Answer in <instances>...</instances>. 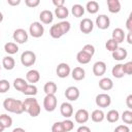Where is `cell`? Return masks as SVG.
<instances>
[{
	"label": "cell",
	"instance_id": "obj_31",
	"mask_svg": "<svg viewBox=\"0 0 132 132\" xmlns=\"http://www.w3.org/2000/svg\"><path fill=\"white\" fill-rule=\"evenodd\" d=\"M27 85H28L27 80H25L22 77H18V78H15L13 80V87H14V89L18 90V91H21V92L24 91V89L26 88Z\"/></svg>",
	"mask_w": 132,
	"mask_h": 132
},
{
	"label": "cell",
	"instance_id": "obj_33",
	"mask_svg": "<svg viewBox=\"0 0 132 132\" xmlns=\"http://www.w3.org/2000/svg\"><path fill=\"white\" fill-rule=\"evenodd\" d=\"M105 118H106V120H107L109 123H116V122L119 121L120 114H119V111H118V110H116V109H110V110L107 112V114L105 116Z\"/></svg>",
	"mask_w": 132,
	"mask_h": 132
},
{
	"label": "cell",
	"instance_id": "obj_42",
	"mask_svg": "<svg viewBox=\"0 0 132 132\" xmlns=\"http://www.w3.org/2000/svg\"><path fill=\"white\" fill-rule=\"evenodd\" d=\"M52 132H65L62 122H56L52 126Z\"/></svg>",
	"mask_w": 132,
	"mask_h": 132
},
{
	"label": "cell",
	"instance_id": "obj_40",
	"mask_svg": "<svg viewBox=\"0 0 132 132\" xmlns=\"http://www.w3.org/2000/svg\"><path fill=\"white\" fill-rule=\"evenodd\" d=\"M62 125H63V128H64L65 132H69V131H71L74 128V124L70 120H64L62 122Z\"/></svg>",
	"mask_w": 132,
	"mask_h": 132
},
{
	"label": "cell",
	"instance_id": "obj_43",
	"mask_svg": "<svg viewBox=\"0 0 132 132\" xmlns=\"http://www.w3.org/2000/svg\"><path fill=\"white\" fill-rule=\"evenodd\" d=\"M123 68H124V72L125 74H132V62H127L125 64H123Z\"/></svg>",
	"mask_w": 132,
	"mask_h": 132
},
{
	"label": "cell",
	"instance_id": "obj_9",
	"mask_svg": "<svg viewBox=\"0 0 132 132\" xmlns=\"http://www.w3.org/2000/svg\"><path fill=\"white\" fill-rule=\"evenodd\" d=\"M110 25V20L106 14H99L96 18V26L101 29V30H105L109 27Z\"/></svg>",
	"mask_w": 132,
	"mask_h": 132
},
{
	"label": "cell",
	"instance_id": "obj_12",
	"mask_svg": "<svg viewBox=\"0 0 132 132\" xmlns=\"http://www.w3.org/2000/svg\"><path fill=\"white\" fill-rule=\"evenodd\" d=\"M70 66L67 64V63H60L58 66H57V69H56V72H57V75L61 78H65L67 77L69 74H70Z\"/></svg>",
	"mask_w": 132,
	"mask_h": 132
},
{
	"label": "cell",
	"instance_id": "obj_34",
	"mask_svg": "<svg viewBox=\"0 0 132 132\" xmlns=\"http://www.w3.org/2000/svg\"><path fill=\"white\" fill-rule=\"evenodd\" d=\"M22 93L25 94V95H27V96H35L37 94V87L35 85L28 84Z\"/></svg>",
	"mask_w": 132,
	"mask_h": 132
},
{
	"label": "cell",
	"instance_id": "obj_6",
	"mask_svg": "<svg viewBox=\"0 0 132 132\" xmlns=\"http://www.w3.org/2000/svg\"><path fill=\"white\" fill-rule=\"evenodd\" d=\"M95 102H96V105L99 106V107H108L111 103V98L109 95L105 94V93H101V94H98L96 96V99H95Z\"/></svg>",
	"mask_w": 132,
	"mask_h": 132
},
{
	"label": "cell",
	"instance_id": "obj_20",
	"mask_svg": "<svg viewBox=\"0 0 132 132\" xmlns=\"http://www.w3.org/2000/svg\"><path fill=\"white\" fill-rule=\"evenodd\" d=\"M107 7L109 12L118 13L121 10V2L119 0H107Z\"/></svg>",
	"mask_w": 132,
	"mask_h": 132
},
{
	"label": "cell",
	"instance_id": "obj_1",
	"mask_svg": "<svg viewBox=\"0 0 132 132\" xmlns=\"http://www.w3.org/2000/svg\"><path fill=\"white\" fill-rule=\"evenodd\" d=\"M23 108L25 112H28L31 117H37L40 113L41 107L38 104L37 99L29 97L23 101Z\"/></svg>",
	"mask_w": 132,
	"mask_h": 132
},
{
	"label": "cell",
	"instance_id": "obj_10",
	"mask_svg": "<svg viewBox=\"0 0 132 132\" xmlns=\"http://www.w3.org/2000/svg\"><path fill=\"white\" fill-rule=\"evenodd\" d=\"M80 93H79V90L74 87V86H71V87H68L65 91V97L69 100V101H75L78 99Z\"/></svg>",
	"mask_w": 132,
	"mask_h": 132
},
{
	"label": "cell",
	"instance_id": "obj_41",
	"mask_svg": "<svg viewBox=\"0 0 132 132\" xmlns=\"http://www.w3.org/2000/svg\"><path fill=\"white\" fill-rule=\"evenodd\" d=\"M10 88V85L8 80L6 79H0V93H6Z\"/></svg>",
	"mask_w": 132,
	"mask_h": 132
},
{
	"label": "cell",
	"instance_id": "obj_19",
	"mask_svg": "<svg viewBox=\"0 0 132 132\" xmlns=\"http://www.w3.org/2000/svg\"><path fill=\"white\" fill-rule=\"evenodd\" d=\"M71 75H72V78H73L74 80L79 81V80H82V79L85 78L86 72H85V69H84L82 67H79V66H78V67H75V68L72 70Z\"/></svg>",
	"mask_w": 132,
	"mask_h": 132
},
{
	"label": "cell",
	"instance_id": "obj_32",
	"mask_svg": "<svg viewBox=\"0 0 132 132\" xmlns=\"http://www.w3.org/2000/svg\"><path fill=\"white\" fill-rule=\"evenodd\" d=\"M4 51L9 55H13V54L18 53L19 46L15 42H7L4 44Z\"/></svg>",
	"mask_w": 132,
	"mask_h": 132
},
{
	"label": "cell",
	"instance_id": "obj_37",
	"mask_svg": "<svg viewBox=\"0 0 132 132\" xmlns=\"http://www.w3.org/2000/svg\"><path fill=\"white\" fill-rule=\"evenodd\" d=\"M122 120L124 121V123H126L128 125L132 124V111L130 109L125 110L122 114Z\"/></svg>",
	"mask_w": 132,
	"mask_h": 132
},
{
	"label": "cell",
	"instance_id": "obj_54",
	"mask_svg": "<svg viewBox=\"0 0 132 132\" xmlns=\"http://www.w3.org/2000/svg\"><path fill=\"white\" fill-rule=\"evenodd\" d=\"M3 21V14H2V12L0 11V23Z\"/></svg>",
	"mask_w": 132,
	"mask_h": 132
},
{
	"label": "cell",
	"instance_id": "obj_55",
	"mask_svg": "<svg viewBox=\"0 0 132 132\" xmlns=\"http://www.w3.org/2000/svg\"><path fill=\"white\" fill-rule=\"evenodd\" d=\"M0 69H1V66H0Z\"/></svg>",
	"mask_w": 132,
	"mask_h": 132
},
{
	"label": "cell",
	"instance_id": "obj_45",
	"mask_svg": "<svg viewBox=\"0 0 132 132\" xmlns=\"http://www.w3.org/2000/svg\"><path fill=\"white\" fill-rule=\"evenodd\" d=\"M113 132H130V128L127 125H119L116 127Z\"/></svg>",
	"mask_w": 132,
	"mask_h": 132
},
{
	"label": "cell",
	"instance_id": "obj_11",
	"mask_svg": "<svg viewBox=\"0 0 132 132\" xmlns=\"http://www.w3.org/2000/svg\"><path fill=\"white\" fill-rule=\"evenodd\" d=\"M89 118H90V114H89L88 110L87 109H84V108L78 109L75 112V114H74L75 122L78 123V124H85V123H87L88 120H89Z\"/></svg>",
	"mask_w": 132,
	"mask_h": 132
},
{
	"label": "cell",
	"instance_id": "obj_14",
	"mask_svg": "<svg viewBox=\"0 0 132 132\" xmlns=\"http://www.w3.org/2000/svg\"><path fill=\"white\" fill-rule=\"evenodd\" d=\"M39 79H40V74L36 69H31L26 73V80L32 85L39 81Z\"/></svg>",
	"mask_w": 132,
	"mask_h": 132
},
{
	"label": "cell",
	"instance_id": "obj_36",
	"mask_svg": "<svg viewBox=\"0 0 132 132\" xmlns=\"http://www.w3.org/2000/svg\"><path fill=\"white\" fill-rule=\"evenodd\" d=\"M105 47H106V50L107 51H109V52H113V51H116L118 47H119V44L113 40V39H108L107 41H106V43H105Z\"/></svg>",
	"mask_w": 132,
	"mask_h": 132
},
{
	"label": "cell",
	"instance_id": "obj_51",
	"mask_svg": "<svg viewBox=\"0 0 132 132\" xmlns=\"http://www.w3.org/2000/svg\"><path fill=\"white\" fill-rule=\"evenodd\" d=\"M131 36H132V32H128V35H127V42H128L129 44H132Z\"/></svg>",
	"mask_w": 132,
	"mask_h": 132
},
{
	"label": "cell",
	"instance_id": "obj_29",
	"mask_svg": "<svg viewBox=\"0 0 132 132\" xmlns=\"http://www.w3.org/2000/svg\"><path fill=\"white\" fill-rule=\"evenodd\" d=\"M71 12L75 18H80L85 13V7L80 4H74L71 7Z\"/></svg>",
	"mask_w": 132,
	"mask_h": 132
},
{
	"label": "cell",
	"instance_id": "obj_22",
	"mask_svg": "<svg viewBox=\"0 0 132 132\" xmlns=\"http://www.w3.org/2000/svg\"><path fill=\"white\" fill-rule=\"evenodd\" d=\"M57 90H58V87L54 81H47L43 87V91L46 95H55Z\"/></svg>",
	"mask_w": 132,
	"mask_h": 132
},
{
	"label": "cell",
	"instance_id": "obj_53",
	"mask_svg": "<svg viewBox=\"0 0 132 132\" xmlns=\"http://www.w3.org/2000/svg\"><path fill=\"white\" fill-rule=\"evenodd\" d=\"M4 129H5V128H4V127H3V125L0 123V132H3V131H4Z\"/></svg>",
	"mask_w": 132,
	"mask_h": 132
},
{
	"label": "cell",
	"instance_id": "obj_39",
	"mask_svg": "<svg viewBox=\"0 0 132 132\" xmlns=\"http://www.w3.org/2000/svg\"><path fill=\"white\" fill-rule=\"evenodd\" d=\"M81 51H82V52H85L86 54H88V55H89V56H91V57H93V56H94V54H95V47H94V45H92V44H90V43L85 44Z\"/></svg>",
	"mask_w": 132,
	"mask_h": 132
},
{
	"label": "cell",
	"instance_id": "obj_13",
	"mask_svg": "<svg viewBox=\"0 0 132 132\" xmlns=\"http://www.w3.org/2000/svg\"><path fill=\"white\" fill-rule=\"evenodd\" d=\"M106 72V64L103 61H97L93 65V73L96 76H102Z\"/></svg>",
	"mask_w": 132,
	"mask_h": 132
},
{
	"label": "cell",
	"instance_id": "obj_2",
	"mask_svg": "<svg viewBox=\"0 0 132 132\" xmlns=\"http://www.w3.org/2000/svg\"><path fill=\"white\" fill-rule=\"evenodd\" d=\"M3 107L5 110L9 112H13L16 114H21L24 112L23 108V101L13 99V98H6L3 101Z\"/></svg>",
	"mask_w": 132,
	"mask_h": 132
},
{
	"label": "cell",
	"instance_id": "obj_21",
	"mask_svg": "<svg viewBox=\"0 0 132 132\" xmlns=\"http://www.w3.org/2000/svg\"><path fill=\"white\" fill-rule=\"evenodd\" d=\"M99 88L103 91H109L113 88V82L109 77H103L99 80Z\"/></svg>",
	"mask_w": 132,
	"mask_h": 132
},
{
	"label": "cell",
	"instance_id": "obj_17",
	"mask_svg": "<svg viewBox=\"0 0 132 132\" xmlns=\"http://www.w3.org/2000/svg\"><path fill=\"white\" fill-rule=\"evenodd\" d=\"M111 39H113L118 44L123 42L124 39H125V32L122 28H116L113 31H112V36H111Z\"/></svg>",
	"mask_w": 132,
	"mask_h": 132
},
{
	"label": "cell",
	"instance_id": "obj_44",
	"mask_svg": "<svg viewBox=\"0 0 132 132\" xmlns=\"http://www.w3.org/2000/svg\"><path fill=\"white\" fill-rule=\"evenodd\" d=\"M39 3H40L39 0H25V4L28 7H31V8H34V7L38 6Z\"/></svg>",
	"mask_w": 132,
	"mask_h": 132
},
{
	"label": "cell",
	"instance_id": "obj_38",
	"mask_svg": "<svg viewBox=\"0 0 132 132\" xmlns=\"http://www.w3.org/2000/svg\"><path fill=\"white\" fill-rule=\"evenodd\" d=\"M58 26L60 27V29H61V31L63 32V34L68 33V32H69V30H70V28H71L70 23H69V22H67V21H62V22L58 23Z\"/></svg>",
	"mask_w": 132,
	"mask_h": 132
},
{
	"label": "cell",
	"instance_id": "obj_25",
	"mask_svg": "<svg viewBox=\"0 0 132 132\" xmlns=\"http://www.w3.org/2000/svg\"><path fill=\"white\" fill-rule=\"evenodd\" d=\"M91 119L93 122L95 123H100L105 119V114L101 109H95L92 113H91Z\"/></svg>",
	"mask_w": 132,
	"mask_h": 132
},
{
	"label": "cell",
	"instance_id": "obj_27",
	"mask_svg": "<svg viewBox=\"0 0 132 132\" xmlns=\"http://www.w3.org/2000/svg\"><path fill=\"white\" fill-rule=\"evenodd\" d=\"M50 35H51L53 38L58 39V38L62 37L64 34H63V32L61 31V29H60V27L58 26V24H55V25H53V26L51 27V29H50Z\"/></svg>",
	"mask_w": 132,
	"mask_h": 132
},
{
	"label": "cell",
	"instance_id": "obj_7",
	"mask_svg": "<svg viewBox=\"0 0 132 132\" xmlns=\"http://www.w3.org/2000/svg\"><path fill=\"white\" fill-rule=\"evenodd\" d=\"M12 37H13V40L15 41V43L23 44L28 40V33L26 32V30L19 28L16 30H14Z\"/></svg>",
	"mask_w": 132,
	"mask_h": 132
},
{
	"label": "cell",
	"instance_id": "obj_50",
	"mask_svg": "<svg viewBox=\"0 0 132 132\" xmlns=\"http://www.w3.org/2000/svg\"><path fill=\"white\" fill-rule=\"evenodd\" d=\"M7 3L11 6H15L21 3V0H7Z\"/></svg>",
	"mask_w": 132,
	"mask_h": 132
},
{
	"label": "cell",
	"instance_id": "obj_47",
	"mask_svg": "<svg viewBox=\"0 0 132 132\" xmlns=\"http://www.w3.org/2000/svg\"><path fill=\"white\" fill-rule=\"evenodd\" d=\"M53 4L56 7H61V6H64L65 0H53Z\"/></svg>",
	"mask_w": 132,
	"mask_h": 132
},
{
	"label": "cell",
	"instance_id": "obj_18",
	"mask_svg": "<svg viewBox=\"0 0 132 132\" xmlns=\"http://www.w3.org/2000/svg\"><path fill=\"white\" fill-rule=\"evenodd\" d=\"M128 56L127 50L124 47H118L116 51L112 52V58L117 61H122L124 59H126Z\"/></svg>",
	"mask_w": 132,
	"mask_h": 132
},
{
	"label": "cell",
	"instance_id": "obj_30",
	"mask_svg": "<svg viewBox=\"0 0 132 132\" xmlns=\"http://www.w3.org/2000/svg\"><path fill=\"white\" fill-rule=\"evenodd\" d=\"M55 14L58 19H65L68 16L69 14V11H68V8H66L65 6H61V7H56L55 8Z\"/></svg>",
	"mask_w": 132,
	"mask_h": 132
},
{
	"label": "cell",
	"instance_id": "obj_49",
	"mask_svg": "<svg viewBox=\"0 0 132 132\" xmlns=\"http://www.w3.org/2000/svg\"><path fill=\"white\" fill-rule=\"evenodd\" d=\"M126 104L129 109H132V95H129L126 99Z\"/></svg>",
	"mask_w": 132,
	"mask_h": 132
},
{
	"label": "cell",
	"instance_id": "obj_23",
	"mask_svg": "<svg viewBox=\"0 0 132 132\" xmlns=\"http://www.w3.org/2000/svg\"><path fill=\"white\" fill-rule=\"evenodd\" d=\"M2 66L6 70H12L14 68V66H15V61H14V59L12 57H9V56L4 57L2 59Z\"/></svg>",
	"mask_w": 132,
	"mask_h": 132
},
{
	"label": "cell",
	"instance_id": "obj_8",
	"mask_svg": "<svg viewBox=\"0 0 132 132\" xmlns=\"http://www.w3.org/2000/svg\"><path fill=\"white\" fill-rule=\"evenodd\" d=\"M93 28H94V23L91 19L89 18H85L80 21L79 23V29L82 33L85 34H89L93 31Z\"/></svg>",
	"mask_w": 132,
	"mask_h": 132
},
{
	"label": "cell",
	"instance_id": "obj_28",
	"mask_svg": "<svg viewBox=\"0 0 132 132\" xmlns=\"http://www.w3.org/2000/svg\"><path fill=\"white\" fill-rule=\"evenodd\" d=\"M86 9H87V11H88L89 13L94 14V13H96V12L99 10V4H98L97 1H94V0L89 1V2H87Z\"/></svg>",
	"mask_w": 132,
	"mask_h": 132
},
{
	"label": "cell",
	"instance_id": "obj_16",
	"mask_svg": "<svg viewBox=\"0 0 132 132\" xmlns=\"http://www.w3.org/2000/svg\"><path fill=\"white\" fill-rule=\"evenodd\" d=\"M39 19H40L41 23H43V24H45V25H48V24H51V23L53 22L54 15H53V12H52L51 10L44 9V10H42V11L40 12Z\"/></svg>",
	"mask_w": 132,
	"mask_h": 132
},
{
	"label": "cell",
	"instance_id": "obj_24",
	"mask_svg": "<svg viewBox=\"0 0 132 132\" xmlns=\"http://www.w3.org/2000/svg\"><path fill=\"white\" fill-rule=\"evenodd\" d=\"M111 74L116 77V78H122L125 75L124 72V68H123V64H117L112 67L111 69Z\"/></svg>",
	"mask_w": 132,
	"mask_h": 132
},
{
	"label": "cell",
	"instance_id": "obj_52",
	"mask_svg": "<svg viewBox=\"0 0 132 132\" xmlns=\"http://www.w3.org/2000/svg\"><path fill=\"white\" fill-rule=\"evenodd\" d=\"M12 132H26V130L23 129V128H21V127H18V128H14L12 130Z\"/></svg>",
	"mask_w": 132,
	"mask_h": 132
},
{
	"label": "cell",
	"instance_id": "obj_4",
	"mask_svg": "<svg viewBox=\"0 0 132 132\" xmlns=\"http://www.w3.org/2000/svg\"><path fill=\"white\" fill-rule=\"evenodd\" d=\"M29 33L34 38H39L44 33L43 25L40 22H33L29 27Z\"/></svg>",
	"mask_w": 132,
	"mask_h": 132
},
{
	"label": "cell",
	"instance_id": "obj_15",
	"mask_svg": "<svg viewBox=\"0 0 132 132\" xmlns=\"http://www.w3.org/2000/svg\"><path fill=\"white\" fill-rule=\"evenodd\" d=\"M60 112L65 118H70L73 114V106L69 102H63L60 106Z\"/></svg>",
	"mask_w": 132,
	"mask_h": 132
},
{
	"label": "cell",
	"instance_id": "obj_5",
	"mask_svg": "<svg viewBox=\"0 0 132 132\" xmlns=\"http://www.w3.org/2000/svg\"><path fill=\"white\" fill-rule=\"evenodd\" d=\"M43 107L46 111H54L57 107V97L55 95H46L43 99Z\"/></svg>",
	"mask_w": 132,
	"mask_h": 132
},
{
	"label": "cell",
	"instance_id": "obj_48",
	"mask_svg": "<svg viewBox=\"0 0 132 132\" xmlns=\"http://www.w3.org/2000/svg\"><path fill=\"white\" fill-rule=\"evenodd\" d=\"M76 132H91V129H90L88 126L82 125V126H80V127H78V128H77Z\"/></svg>",
	"mask_w": 132,
	"mask_h": 132
},
{
	"label": "cell",
	"instance_id": "obj_26",
	"mask_svg": "<svg viewBox=\"0 0 132 132\" xmlns=\"http://www.w3.org/2000/svg\"><path fill=\"white\" fill-rule=\"evenodd\" d=\"M91 59H92V57L89 56L88 54H86L82 51H79L76 55V60L79 64H88L91 61Z\"/></svg>",
	"mask_w": 132,
	"mask_h": 132
},
{
	"label": "cell",
	"instance_id": "obj_35",
	"mask_svg": "<svg viewBox=\"0 0 132 132\" xmlns=\"http://www.w3.org/2000/svg\"><path fill=\"white\" fill-rule=\"evenodd\" d=\"M0 123L6 129V128H9L12 125V119H11L10 116L3 113V114H0Z\"/></svg>",
	"mask_w": 132,
	"mask_h": 132
},
{
	"label": "cell",
	"instance_id": "obj_3",
	"mask_svg": "<svg viewBox=\"0 0 132 132\" xmlns=\"http://www.w3.org/2000/svg\"><path fill=\"white\" fill-rule=\"evenodd\" d=\"M36 61V55L32 51H25L21 55V63L25 67H30L34 65Z\"/></svg>",
	"mask_w": 132,
	"mask_h": 132
},
{
	"label": "cell",
	"instance_id": "obj_46",
	"mask_svg": "<svg viewBox=\"0 0 132 132\" xmlns=\"http://www.w3.org/2000/svg\"><path fill=\"white\" fill-rule=\"evenodd\" d=\"M126 28L128 29L129 32H132V13L128 16V19L126 21Z\"/></svg>",
	"mask_w": 132,
	"mask_h": 132
}]
</instances>
